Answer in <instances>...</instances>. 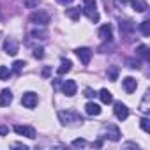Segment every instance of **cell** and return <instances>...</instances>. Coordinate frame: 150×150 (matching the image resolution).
<instances>
[{"label":"cell","mask_w":150,"mask_h":150,"mask_svg":"<svg viewBox=\"0 0 150 150\" xmlns=\"http://www.w3.org/2000/svg\"><path fill=\"white\" fill-rule=\"evenodd\" d=\"M65 16L71 18L72 21H80V18H81V9H80V7H71V9L65 11Z\"/></svg>","instance_id":"18"},{"label":"cell","mask_w":150,"mask_h":150,"mask_svg":"<svg viewBox=\"0 0 150 150\" xmlns=\"http://www.w3.org/2000/svg\"><path fill=\"white\" fill-rule=\"evenodd\" d=\"M118 2H120V4H127V2H129V0H118Z\"/></svg>","instance_id":"38"},{"label":"cell","mask_w":150,"mask_h":150,"mask_svg":"<svg viewBox=\"0 0 150 150\" xmlns=\"http://www.w3.org/2000/svg\"><path fill=\"white\" fill-rule=\"evenodd\" d=\"M85 111H87V115H90V117H97V115H101V106L97 104V103H87V106H85Z\"/></svg>","instance_id":"15"},{"label":"cell","mask_w":150,"mask_h":150,"mask_svg":"<svg viewBox=\"0 0 150 150\" xmlns=\"http://www.w3.org/2000/svg\"><path fill=\"white\" fill-rule=\"evenodd\" d=\"M76 90H78V85H76V81H74V80H65V81H64V85H62L64 96L72 97L74 94H76Z\"/></svg>","instance_id":"10"},{"label":"cell","mask_w":150,"mask_h":150,"mask_svg":"<svg viewBox=\"0 0 150 150\" xmlns=\"http://www.w3.org/2000/svg\"><path fill=\"white\" fill-rule=\"evenodd\" d=\"M122 87H124V90H125L127 94H132V92L138 88V81H136L132 76H127V78H124V81H122Z\"/></svg>","instance_id":"12"},{"label":"cell","mask_w":150,"mask_h":150,"mask_svg":"<svg viewBox=\"0 0 150 150\" xmlns=\"http://www.w3.org/2000/svg\"><path fill=\"white\" fill-rule=\"evenodd\" d=\"M13 146H14V148H23V150H28V146H27V145H23V143H13Z\"/></svg>","instance_id":"35"},{"label":"cell","mask_w":150,"mask_h":150,"mask_svg":"<svg viewBox=\"0 0 150 150\" xmlns=\"http://www.w3.org/2000/svg\"><path fill=\"white\" fill-rule=\"evenodd\" d=\"M13 103V92L9 88H4L2 92H0V106H9Z\"/></svg>","instance_id":"14"},{"label":"cell","mask_w":150,"mask_h":150,"mask_svg":"<svg viewBox=\"0 0 150 150\" xmlns=\"http://www.w3.org/2000/svg\"><path fill=\"white\" fill-rule=\"evenodd\" d=\"M131 6L136 13H146L148 11V4L146 0H131Z\"/></svg>","instance_id":"16"},{"label":"cell","mask_w":150,"mask_h":150,"mask_svg":"<svg viewBox=\"0 0 150 150\" xmlns=\"http://www.w3.org/2000/svg\"><path fill=\"white\" fill-rule=\"evenodd\" d=\"M113 113H115V117H117L118 120H125V118L129 117V108H127L124 103L117 101V103L113 104Z\"/></svg>","instance_id":"9"},{"label":"cell","mask_w":150,"mask_h":150,"mask_svg":"<svg viewBox=\"0 0 150 150\" xmlns=\"http://www.w3.org/2000/svg\"><path fill=\"white\" fill-rule=\"evenodd\" d=\"M139 125H141V129H143L145 132H150V120H148L146 117H143V118L139 120Z\"/></svg>","instance_id":"30"},{"label":"cell","mask_w":150,"mask_h":150,"mask_svg":"<svg viewBox=\"0 0 150 150\" xmlns=\"http://www.w3.org/2000/svg\"><path fill=\"white\" fill-rule=\"evenodd\" d=\"M99 37H101L103 41H111V37H113V28H111L110 23H106V25H103V27L99 28Z\"/></svg>","instance_id":"13"},{"label":"cell","mask_w":150,"mask_h":150,"mask_svg":"<svg viewBox=\"0 0 150 150\" xmlns=\"http://www.w3.org/2000/svg\"><path fill=\"white\" fill-rule=\"evenodd\" d=\"M85 145H87V141L81 139V138H80V139H74V141L71 143V146H74V148H81V146H85Z\"/></svg>","instance_id":"31"},{"label":"cell","mask_w":150,"mask_h":150,"mask_svg":"<svg viewBox=\"0 0 150 150\" xmlns=\"http://www.w3.org/2000/svg\"><path fill=\"white\" fill-rule=\"evenodd\" d=\"M118 28H120V34L127 37V35H131V34L134 32V28H136V27H134V23H132L131 20H120Z\"/></svg>","instance_id":"11"},{"label":"cell","mask_w":150,"mask_h":150,"mask_svg":"<svg viewBox=\"0 0 150 150\" xmlns=\"http://www.w3.org/2000/svg\"><path fill=\"white\" fill-rule=\"evenodd\" d=\"M97 96H99V99L103 101V104H110V103H113V96H111V92H110L108 88H103Z\"/></svg>","instance_id":"19"},{"label":"cell","mask_w":150,"mask_h":150,"mask_svg":"<svg viewBox=\"0 0 150 150\" xmlns=\"http://www.w3.org/2000/svg\"><path fill=\"white\" fill-rule=\"evenodd\" d=\"M28 21H30V23H34V25H39V27H46V25L51 21V16H50V13L37 9V11H34V13L30 14Z\"/></svg>","instance_id":"3"},{"label":"cell","mask_w":150,"mask_h":150,"mask_svg":"<svg viewBox=\"0 0 150 150\" xmlns=\"http://www.w3.org/2000/svg\"><path fill=\"white\" fill-rule=\"evenodd\" d=\"M108 80H111V81L118 80V67L117 65H110L108 67Z\"/></svg>","instance_id":"23"},{"label":"cell","mask_w":150,"mask_h":150,"mask_svg":"<svg viewBox=\"0 0 150 150\" xmlns=\"http://www.w3.org/2000/svg\"><path fill=\"white\" fill-rule=\"evenodd\" d=\"M50 72H51V69H50V67H44V71H42V76H44V78H48V76H50Z\"/></svg>","instance_id":"36"},{"label":"cell","mask_w":150,"mask_h":150,"mask_svg":"<svg viewBox=\"0 0 150 150\" xmlns=\"http://www.w3.org/2000/svg\"><path fill=\"white\" fill-rule=\"evenodd\" d=\"M74 53H76V57L81 60L83 65H88V64H90V58H92V50H90V48L81 46V48H76V50H74Z\"/></svg>","instance_id":"7"},{"label":"cell","mask_w":150,"mask_h":150,"mask_svg":"<svg viewBox=\"0 0 150 150\" xmlns=\"http://www.w3.org/2000/svg\"><path fill=\"white\" fill-rule=\"evenodd\" d=\"M71 67H72V62H71V60H62L60 67L57 69V72H58V76H64L65 72H69V71H71Z\"/></svg>","instance_id":"20"},{"label":"cell","mask_w":150,"mask_h":150,"mask_svg":"<svg viewBox=\"0 0 150 150\" xmlns=\"http://www.w3.org/2000/svg\"><path fill=\"white\" fill-rule=\"evenodd\" d=\"M23 4H25L27 9H35L41 4V0H23Z\"/></svg>","instance_id":"28"},{"label":"cell","mask_w":150,"mask_h":150,"mask_svg":"<svg viewBox=\"0 0 150 150\" xmlns=\"http://www.w3.org/2000/svg\"><path fill=\"white\" fill-rule=\"evenodd\" d=\"M46 35H48V34H46V30H44V28H42V30H32V32L28 34V39H35V41L39 39V41H44V39H46Z\"/></svg>","instance_id":"22"},{"label":"cell","mask_w":150,"mask_h":150,"mask_svg":"<svg viewBox=\"0 0 150 150\" xmlns=\"http://www.w3.org/2000/svg\"><path fill=\"white\" fill-rule=\"evenodd\" d=\"M32 55H34V58H37V60H41V58L44 57V50H42V48H35Z\"/></svg>","instance_id":"32"},{"label":"cell","mask_w":150,"mask_h":150,"mask_svg":"<svg viewBox=\"0 0 150 150\" xmlns=\"http://www.w3.org/2000/svg\"><path fill=\"white\" fill-rule=\"evenodd\" d=\"M9 76H11V71H9V67H6V65H0V80H2V81H6V80H9Z\"/></svg>","instance_id":"25"},{"label":"cell","mask_w":150,"mask_h":150,"mask_svg":"<svg viewBox=\"0 0 150 150\" xmlns=\"http://www.w3.org/2000/svg\"><path fill=\"white\" fill-rule=\"evenodd\" d=\"M96 96H97V94H96L92 88H85V97H88V99H94Z\"/></svg>","instance_id":"33"},{"label":"cell","mask_w":150,"mask_h":150,"mask_svg":"<svg viewBox=\"0 0 150 150\" xmlns=\"http://www.w3.org/2000/svg\"><path fill=\"white\" fill-rule=\"evenodd\" d=\"M9 134V127L7 125H0V136H7Z\"/></svg>","instance_id":"34"},{"label":"cell","mask_w":150,"mask_h":150,"mask_svg":"<svg viewBox=\"0 0 150 150\" xmlns=\"http://www.w3.org/2000/svg\"><path fill=\"white\" fill-rule=\"evenodd\" d=\"M136 53L143 58V60H150V50H148V46H145V44H139L138 48H136Z\"/></svg>","instance_id":"21"},{"label":"cell","mask_w":150,"mask_h":150,"mask_svg":"<svg viewBox=\"0 0 150 150\" xmlns=\"http://www.w3.org/2000/svg\"><path fill=\"white\" fill-rule=\"evenodd\" d=\"M139 110H141V113H145V115L150 111V90L145 92V96H143V99H141V103H139Z\"/></svg>","instance_id":"17"},{"label":"cell","mask_w":150,"mask_h":150,"mask_svg":"<svg viewBox=\"0 0 150 150\" xmlns=\"http://www.w3.org/2000/svg\"><path fill=\"white\" fill-rule=\"evenodd\" d=\"M57 2L62 6H69V4H72V0H57Z\"/></svg>","instance_id":"37"},{"label":"cell","mask_w":150,"mask_h":150,"mask_svg":"<svg viewBox=\"0 0 150 150\" xmlns=\"http://www.w3.org/2000/svg\"><path fill=\"white\" fill-rule=\"evenodd\" d=\"M81 13L94 23L99 21V13L96 9V0H83V7H81Z\"/></svg>","instance_id":"2"},{"label":"cell","mask_w":150,"mask_h":150,"mask_svg":"<svg viewBox=\"0 0 150 150\" xmlns=\"http://www.w3.org/2000/svg\"><path fill=\"white\" fill-rule=\"evenodd\" d=\"M14 132L18 134V136H25V138H30V139H34V138H37V132H35V129L34 127H30V125H14Z\"/></svg>","instance_id":"6"},{"label":"cell","mask_w":150,"mask_h":150,"mask_svg":"<svg viewBox=\"0 0 150 150\" xmlns=\"http://www.w3.org/2000/svg\"><path fill=\"white\" fill-rule=\"evenodd\" d=\"M110 50H113V44H111V41H106V44L99 46V53H111Z\"/></svg>","instance_id":"29"},{"label":"cell","mask_w":150,"mask_h":150,"mask_svg":"<svg viewBox=\"0 0 150 150\" xmlns=\"http://www.w3.org/2000/svg\"><path fill=\"white\" fill-rule=\"evenodd\" d=\"M21 104L28 110H34L37 104H39V96L35 92H25L23 97H21Z\"/></svg>","instance_id":"4"},{"label":"cell","mask_w":150,"mask_h":150,"mask_svg":"<svg viewBox=\"0 0 150 150\" xmlns=\"http://www.w3.org/2000/svg\"><path fill=\"white\" fill-rule=\"evenodd\" d=\"M4 51H6L7 55L14 57V55L20 51V44H18V41L13 39V37H7V39L4 41Z\"/></svg>","instance_id":"8"},{"label":"cell","mask_w":150,"mask_h":150,"mask_svg":"<svg viewBox=\"0 0 150 150\" xmlns=\"http://www.w3.org/2000/svg\"><path fill=\"white\" fill-rule=\"evenodd\" d=\"M58 120L65 127H78V125H81L85 122L83 117L76 110H62V111H58Z\"/></svg>","instance_id":"1"},{"label":"cell","mask_w":150,"mask_h":150,"mask_svg":"<svg viewBox=\"0 0 150 150\" xmlns=\"http://www.w3.org/2000/svg\"><path fill=\"white\" fill-rule=\"evenodd\" d=\"M139 30H141V34H143L145 37H148V35H150V20L141 21V23H139Z\"/></svg>","instance_id":"24"},{"label":"cell","mask_w":150,"mask_h":150,"mask_svg":"<svg viewBox=\"0 0 150 150\" xmlns=\"http://www.w3.org/2000/svg\"><path fill=\"white\" fill-rule=\"evenodd\" d=\"M103 136L104 138H108V139H111V141H120V138H122V132H120V129L117 127V125H106L104 127V131H103Z\"/></svg>","instance_id":"5"},{"label":"cell","mask_w":150,"mask_h":150,"mask_svg":"<svg viewBox=\"0 0 150 150\" xmlns=\"http://www.w3.org/2000/svg\"><path fill=\"white\" fill-rule=\"evenodd\" d=\"M125 62H127V67H131V69H139L141 67V62L138 58H127Z\"/></svg>","instance_id":"26"},{"label":"cell","mask_w":150,"mask_h":150,"mask_svg":"<svg viewBox=\"0 0 150 150\" xmlns=\"http://www.w3.org/2000/svg\"><path fill=\"white\" fill-rule=\"evenodd\" d=\"M25 65H27V64H25L23 60H16V62L13 64V71H14L16 74H20V72L23 71V67H25Z\"/></svg>","instance_id":"27"}]
</instances>
